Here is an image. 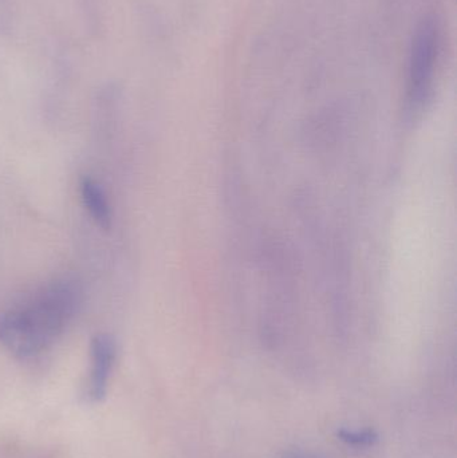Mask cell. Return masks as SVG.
<instances>
[{
	"label": "cell",
	"instance_id": "obj_3",
	"mask_svg": "<svg viewBox=\"0 0 457 458\" xmlns=\"http://www.w3.org/2000/svg\"><path fill=\"white\" fill-rule=\"evenodd\" d=\"M117 358V344L107 334L94 336L90 344V374L88 382V398L99 403L106 398L110 377Z\"/></svg>",
	"mask_w": 457,
	"mask_h": 458
},
{
	"label": "cell",
	"instance_id": "obj_1",
	"mask_svg": "<svg viewBox=\"0 0 457 458\" xmlns=\"http://www.w3.org/2000/svg\"><path fill=\"white\" fill-rule=\"evenodd\" d=\"M83 301L78 280H55L26 303L0 315V344L18 358L40 354L62 335Z\"/></svg>",
	"mask_w": 457,
	"mask_h": 458
},
{
	"label": "cell",
	"instance_id": "obj_2",
	"mask_svg": "<svg viewBox=\"0 0 457 458\" xmlns=\"http://www.w3.org/2000/svg\"><path fill=\"white\" fill-rule=\"evenodd\" d=\"M439 46V23L432 16H427L416 29L410 47L408 94L413 107L423 106L431 93Z\"/></svg>",
	"mask_w": 457,
	"mask_h": 458
},
{
	"label": "cell",
	"instance_id": "obj_5",
	"mask_svg": "<svg viewBox=\"0 0 457 458\" xmlns=\"http://www.w3.org/2000/svg\"><path fill=\"white\" fill-rule=\"evenodd\" d=\"M338 440L343 441L346 445L353 446V448H369L376 445L378 441V435L375 429H338Z\"/></svg>",
	"mask_w": 457,
	"mask_h": 458
},
{
	"label": "cell",
	"instance_id": "obj_6",
	"mask_svg": "<svg viewBox=\"0 0 457 458\" xmlns=\"http://www.w3.org/2000/svg\"><path fill=\"white\" fill-rule=\"evenodd\" d=\"M286 458H308V457L300 456V454H294V456H290V457H286Z\"/></svg>",
	"mask_w": 457,
	"mask_h": 458
},
{
	"label": "cell",
	"instance_id": "obj_4",
	"mask_svg": "<svg viewBox=\"0 0 457 458\" xmlns=\"http://www.w3.org/2000/svg\"><path fill=\"white\" fill-rule=\"evenodd\" d=\"M80 196H82L83 206L88 209L89 215L93 217L97 225L102 229H110L113 219L112 208L101 185L96 180L85 177L80 182Z\"/></svg>",
	"mask_w": 457,
	"mask_h": 458
}]
</instances>
